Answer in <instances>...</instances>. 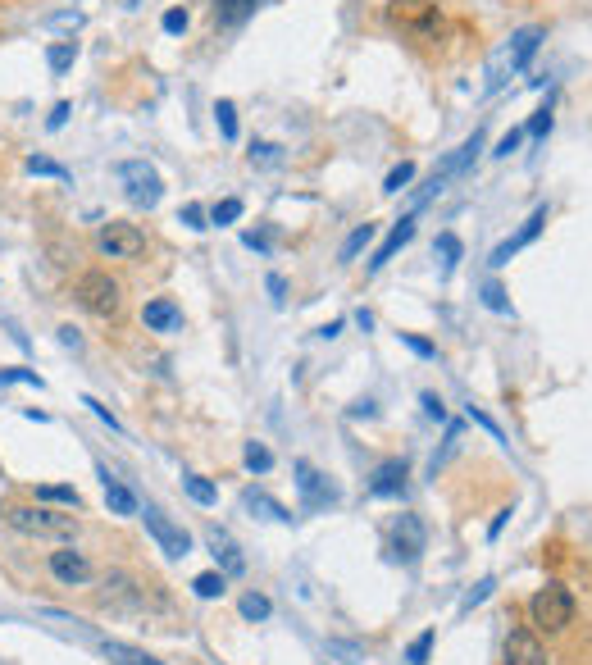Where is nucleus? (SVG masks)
I'll return each mask as SVG.
<instances>
[{"mask_svg":"<svg viewBox=\"0 0 592 665\" xmlns=\"http://www.w3.org/2000/svg\"><path fill=\"white\" fill-rule=\"evenodd\" d=\"M60 342H64V347H73V351H78V347H82V338H78V333H73V328H69V324H64V328H60Z\"/></svg>","mask_w":592,"mask_h":665,"instance_id":"nucleus-52","label":"nucleus"},{"mask_svg":"<svg viewBox=\"0 0 592 665\" xmlns=\"http://www.w3.org/2000/svg\"><path fill=\"white\" fill-rule=\"evenodd\" d=\"M73 301L96 319H119L123 315V283L110 278L105 269H87V274H78V283H73Z\"/></svg>","mask_w":592,"mask_h":665,"instance_id":"nucleus-2","label":"nucleus"},{"mask_svg":"<svg viewBox=\"0 0 592 665\" xmlns=\"http://www.w3.org/2000/svg\"><path fill=\"white\" fill-rule=\"evenodd\" d=\"M178 224L201 233V228H210V210H205V205H183V210H178Z\"/></svg>","mask_w":592,"mask_h":665,"instance_id":"nucleus-35","label":"nucleus"},{"mask_svg":"<svg viewBox=\"0 0 592 665\" xmlns=\"http://www.w3.org/2000/svg\"><path fill=\"white\" fill-rule=\"evenodd\" d=\"M374 233H378V224H360L356 233H351L347 242H342V251H337V260H342V265H351V260H356L360 251H365V246L374 242Z\"/></svg>","mask_w":592,"mask_h":665,"instance_id":"nucleus-23","label":"nucleus"},{"mask_svg":"<svg viewBox=\"0 0 592 665\" xmlns=\"http://www.w3.org/2000/svg\"><path fill=\"white\" fill-rule=\"evenodd\" d=\"M296 488H301L306 511H328V506H337V497H342V492H337L310 461H296Z\"/></svg>","mask_w":592,"mask_h":665,"instance_id":"nucleus-10","label":"nucleus"},{"mask_svg":"<svg viewBox=\"0 0 592 665\" xmlns=\"http://www.w3.org/2000/svg\"><path fill=\"white\" fill-rule=\"evenodd\" d=\"M5 383H28V388H41V374L37 369H0V388Z\"/></svg>","mask_w":592,"mask_h":665,"instance_id":"nucleus-38","label":"nucleus"},{"mask_svg":"<svg viewBox=\"0 0 592 665\" xmlns=\"http://www.w3.org/2000/svg\"><path fill=\"white\" fill-rule=\"evenodd\" d=\"M119 5H123V10H142L146 0H119Z\"/></svg>","mask_w":592,"mask_h":665,"instance_id":"nucleus-54","label":"nucleus"},{"mask_svg":"<svg viewBox=\"0 0 592 665\" xmlns=\"http://www.w3.org/2000/svg\"><path fill=\"white\" fill-rule=\"evenodd\" d=\"M483 306L497 310V315H506V310H511V301H506V292H501L497 283H483Z\"/></svg>","mask_w":592,"mask_h":665,"instance_id":"nucleus-40","label":"nucleus"},{"mask_svg":"<svg viewBox=\"0 0 592 665\" xmlns=\"http://www.w3.org/2000/svg\"><path fill=\"white\" fill-rule=\"evenodd\" d=\"M32 178H60V183H69V169L55 160H46V155H28V164H23Z\"/></svg>","mask_w":592,"mask_h":665,"instance_id":"nucleus-28","label":"nucleus"},{"mask_svg":"<svg viewBox=\"0 0 592 665\" xmlns=\"http://www.w3.org/2000/svg\"><path fill=\"white\" fill-rule=\"evenodd\" d=\"M406 479H410V470H406V461H383L374 470V479H369V497H401L406 492Z\"/></svg>","mask_w":592,"mask_h":665,"instance_id":"nucleus-15","label":"nucleus"},{"mask_svg":"<svg viewBox=\"0 0 592 665\" xmlns=\"http://www.w3.org/2000/svg\"><path fill=\"white\" fill-rule=\"evenodd\" d=\"M142 520H146V533H151L155 543H160V552H164V556L183 561V556L192 552V533H187L183 524H174L169 515H160V511H151V506H146Z\"/></svg>","mask_w":592,"mask_h":665,"instance_id":"nucleus-8","label":"nucleus"},{"mask_svg":"<svg viewBox=\"0 0 592 665\" xmlns=\"http://www.w3.org/2000/svg\"><path fill=\"white\" fill-rule=\"evenodd\" d=\"M388 23L401 32H433L438 28V5L433 0H388Z\"/></svg>","mask_w":592,"mask_h":665,"instance_id":"nucleus-9","label":"nucleus"},{"mask_svg":"<svg viewBox=\"0 0 592 665\" xmlns=\"http://www.w3.org/2000/svg\"><path fill=\"white\" fill-rule=\"evenodd\" d=\"M101 606H110V611H142L146 606V588L137 584L128 570H114L101 579Z\"/></svg>","mask_w":592,"mask_h":665,"instance_id":"nucleus-7","label":"nucleus"},{"mask_svg":"<svg viewBox=\"0 0 592 665\" xmlns=\"http://www.w3.org/2000/svg\"><path fill=\"white\" fill-rule=\"evenodd\" d=\"M242 461H246V470H251V474H269V470H274V451H269L265 442H246Z\"/></svg>","mask_w":592,"mask_h":665,"instance_id":"nucleus-27","label":"nucleus"},{"mask_svg":"<svg viewBox=\"0 0 592 665\" xmlns=\"http://www.w3.org/2000/svg\"><path fill=\"white\" fill-rule=\"evenodd\" d=\"M438 256H442V278H451V274H456V265H460V237L456 233L438 237Z\"/></svg>","mask_w":592,"mask_h":665,"instance_id":"nucleus-29","label":"nucleus"},{"mask_svg":"<svg viewBox=\"0 0 592 665\" xmlns=\"http://www.w3.org/2000/svg\"><path fill=\"white\" fill-rule=\"evenodd\" d=\"M260 0H215V19L219 23H242L246 14H256Z\"/></svg>","mask_w":592,"mask_h":665,"instance_id":"nucleus-25","label":"nucleus"},{"mask_svg":"<svg viewBox=\"0 0 592 665\" xmlns=\"http://www.w3.org/2000/svg\"><path fill=\"white\" fill-rule=\"evenodd\" d=\"M419 406H424V415H429V420H447V406H442V397L438 392H424V397H419Z\"/></svg>","mask_w":592,"mask_h":665,"instance_id":"nucleus-43","label":"nucleus"},{"mask_svg":"<svg viewBox=\"0 0 592 665\" xmlns=\"http://www.w3.org/2000/svg\"><path fill=\"white\" fill-rule=\"evenodd\" d=\"M215 123H219V133L233 142V137H237V110H233V101H219L215 105Z\"/></svg>","mask_w":592,"mask_h":665,"instance_id":"nucleus-37","label":"nucleus"},{"mask_svg":"<svg viewBox=\"0 0 592 665\" xmlns=\"http://www.w3.org/2000/svg\"><path fill=\"white\" fill-rule=\"evenodd\" d=\"M96 251H101L105 260H137L146 251V233L137 224L110 219V224L96 228Z\"/></svg>","mask_w":592,"mask_h":665,"instance_id":"nucleus-5","label":"nucleus"},{"mask_svg":"<svg viewBox=\"0 0 592 665\" xmlns=\"http://www.w3.org/2000/svg\"><path fill=\"white\" fill-rule=\"evenodd\" d=\"M492 588H497V584H492V579H479V584H474L470 593H465V602H460V615H465V611H474V606H479L483 597L492 593Z\"/></svg>","mask_w":592,"mask_h":665,"instance_id":"nucleus-42","label":"nucleus"},{"mask_svg":"<svg viewBox=\"0 0 592 665\" xmlns=\"http://www.w3.org/2000/svg\"><path fill=\"white\" fill-rule=\"evenodd\" d=\"M410 237H415V215H406L401 224H392V233L383 237V246H378V251H374V260H369V274H378V269L388 265V260L397 256V251L410 242Z\"/></svg>","mask_w":592,"mask_h":665,"instance_id":"nucleus-18","label":"nucleus"},{"mask_svg":"<svg viewBox=\"0 0 592 665\" xmlns=\"http://www.w3.org/2000/svg\"><path fill=\"white\" fill-rule=\"evenodd\" d=\"M69 114H73V105L69 101H55V110H51V119H46V128H64V123H69Z\"/></svg>","mask_w":592,"mask_h":665,"instance_id":"nucleus-48","label":"nucleus"},{"mask_svg":"<svg viewBox=\"0 0 592 665\" xmlns=\"http://www.w3.org/2000/svg\"><path fill=\"white\" fill-rule=\"evenodd\" d=\"M96 474H101V488H105V506H110L114 515H142V506H137V497H133V488H128V483H119L110 470H105V465Z\"/></svg>","mask_w":592,"mask_h":665,"instance_id":"nucleus-17","label":"nucleus"},{"mask_svg":"<svg viewBox=\"0 0 592 665\" xmlns=\"http://www.w3.org/2000/svg\"><path fill=\"white\" fill-rule=\"evenodd\" d=\"M401 342H406V347L415 351V356H424V360H429V356H438V351H433V342H424L419 333H401Z\"/></svg>","mask_w":592,"mask_h":665,"instance_id":"nucleus-46","label":"nucleus"},{"mask_svg":"<svg viewBox=\"0 0 592 665\" xmlns=\"http://www.w3.org/2000/svg\"><path fill=\"white\" fill-rule=\"evenodd\" d=\"M101 652H105V661H119V665H164V661H155V656L137 652V647H128V643H110V638L101 643Z\"/></svg>","mask_w":592,"mask_h":665,"instance_id":"nucleus-21","label":"nucleus"},{"mask_svg":"<svg viewBox=\"0 0 592 665\" xmlns=\"http://www.w3.org/2000/svg\"><path fill=\"white\" fill-rule=\"evenodd\" d=\"M470 420H474V424H479V429H488V433H492V438H497V442H506V433H501V424H497V420H492V415H483V410H479V406H470Z\"/></svg>","mask_w":592,"mask_h":665,"instance_id":"nucleus-44","label":"nucleus"},{"mask_svg":"<svg viewBox=\"0 0 592 665\" xmlns=\"http://www.w3.org/2000/svg\"><path fill=\"white\" fill-rule=\"evenodd\" d=\"M73 60H78V41H55L51 51H46V64H51L55 78H60V73H69Z\"/></svg>","mask_w":592,"mask_h":665,"instance_id":"nucleus-26","label":"nucleus"},{"mask_svg":"<svg viewBox=\"0 0 592 665\" xmlns=\"http://www.w3.org/2000/svg\"><path fill=\"white\" fill-rule=\"evenodd\" d=\"M410 178H415V164H410V160H401L397 169H392V174H388V183H383V192H388V196H397L401 187H410Z\"/></svg>","mask_w":592,"mask_h":665,"instance_id":"nucleus-36","label":"nucleus"},{"mask_svg":"<svg viewBox=\"0 0 592 665\" xmlns=\"http://www.w3.org/2000/svg\"><path fill=\"white\" fill-rule=\"evenodd\" d=\"M237 219H242V201H237V196H228V201H219L215 210H210V224H219V228L237 224Z\"/></svg>","mask_w":592,"mask_h":665,"instance_id":"nucleus-33","label":"nucleus"},{"mask_svg":"<svg viewBox=\"0 0 592 665\" xmlns=\"http://www.w3.org/2000/svg\"><path fill=\"white\" fill-rule=\"evenodd\" d=\"M524 133H529V137H547V133H552V101H547V105H542L538 114H533V119H529V128H524Z\"/></svg>","mask_w":592,"mask_h":665,"instance_id":"nucleus-39","label":"nucleus"},{"mask_svg":"<svg viewBox=\"0 0 592 665\" xmlns=\"http://www.w3.org/2000/svg\"><path fill=\"white\" fill-rule=\"evenodd\" d=\"M529 620L542 629V634H561V629H570V620H574L570 588H561V584L538 588V593H533V602H529Z\"/></svg>","mask_w":592,"mask_h":665,"instance_id":"nucleus-3","label":"nucleus"},{"mask_svg":"<svg viewBox=\"0 0 592 665\" xmlns=\"http://www.w3.org/2000/svg\"><path fill=\"white\" fill-rule=\"evenodd\" d=\"M142 324L151 328V333H174V328H183V310L169 297H155L142 306Z\"/></svg>","mask_w":592,"mask_h":665,"instance_id":"nucleus-16","label":"nucleus"},{"mask_svg":"<svg viewBox=\"0 0 592 665\" xmlns=\"http://www.w3.org/2000/svg\"><path fill=\"white\" fill-rule=\"evenodd\" d=\"M501 665H547V647L529 629H511L506 647H501Z\"/></svg>","mask_w":592,"mask_h":665,"instance_id":"nucleus-12","label":"nucleus"},{"mask_svg":"<svg viewBox=\"0 0 592 665\" xmlns=\"http://www.w3.org/2000/svg\"><path fill=\"white\" fill-rule=\"evenodd\" d=\"M0 520L10 524L14 533H23V538H46V543H73L82 529L73 511H55V506H41V502L5 506Z\"/></svg>","mask_w":592,"mask_h":665,"instance_id":"nucleus-1","label":"nucleus"},{"mask_svg":"<svg viewBox=\"0 0 592 665\" xmlns=\"http://www.w3.org/2000/svg\"><path fill=\"white\" fill-rule=\"evenodd\" d=\"M433 638H438V634H433V629H424V634H419L415 643L406 647V661H410V665H429V656H433Z\"/></svg>","mask_w":592,"mask_h":665,"instance_id":"nucleus-32","label":"nucleus"},{"mask_svg":"<svg viewBox=\"0 0 592 665\" xmlns=\"http://www.w3.org/2000/svg\"><path fill=\"white\" fill-rule=\"evenodd\" d=\"M337 333H342V319H333V324L319 328V338H337Z\"/></svg>","mask_w":592,"mask_h":665,"instance_id":"nucleus-53","label":"nucleus"},{"mask_svg":"<svg viewBox=\"0 0 592 665\" xmlns=\"http://www.w3.org/2000/svg\"><path fill=\"white\" fill-rule=\"evenodd\" d=\"M192 593H196V597H205V602H215V597H224V593H228V574H224V570H205V574H196V579H192Z\"/></svg>","mask_w":592,"mask_h":665,"instance_id":"nucleus-22","label":"nucleus"},{"mask_svg":"<svg viewBox=\"0 0 592 665\" xmlns=\"http://www.w3.org/2000/svg\"><path fill=\"white\" fill-rule=\"evenodd\" d=\"M160 28L174 32V37H178V32H187V10H169V14L160 19Z\"/></svg>","mask_w":592,"mask_h":665,"instance_id":"nucleus-47","label":"nucleus"},{"mask_svg":"<svg viewBox=\"0 0 592 665\" xmlns=\"http://www.w3.org/2000/svg\"><path fill=\"white\" fill-rule=\"evenodd\" d=\"M265 287H269V297L278 301V306H283V292H287V283H283V274H269L265 278Z\"/></svg>","mask_w":592,"mask_h":665,"instance_id":"nucleus-50","label":"nucleus"},{"mask_svg":"<svg viewBox=\"0 0 592 665\" xmlns=\"http://www.w3.org/2000/svg\"><path fill=\"white\" fill-rule=\"evenodd\" d=\"M46 570H51V579H55V584H64V588H87V584L96 579V570H92V561H87V552H78L73 543L55 547V552L46 556Z\"/></svg>","mask_w":592,"mask_h":665,"instance_id":"nucleus-6","label":"nucleus"},{"mask_svg":"<svg viewBox=\"0 0 592 665\" xmlns=\"http://www.w3.org/2000/svg\"><path fill=\"white\" fill-rule=\"evenodd\" d=\"M82 406L92 410V415H96V420H101V424H110L114 433H123V424L114 420V410H110V406H101V401H96V397H82Z\"/></svg>","mask_w":592,"mask_h":665,"instance_id":"nucleus-41","label":"nucleus"},{"mask_svg":"<svg viewBox=\"0 0 592 665\" xmlns=\"http://www.w3.org/2000/svg\"><path fill=\"white\" fill-rule=\"evenodd\" d=\"M424 543H429V533H424L419 515H397V524H392V556L406 561V565H415L419 552H424Z\"/></svg>","mask_w":592,"mask_h":665,"instance_id":"nucleus-11","label":"nucleus"},{"mask_svg":"<svg viewBox=\"0 0 592 665\" xmlns=\"http://www.w3.org/2000/svg\"><path fill=\"white\" fill-rule=\"evenodd\" d=\"M242 242L251 246V251H269V237H265V233H246Z\"/></svg>","mask_w":592,"mask_h":665,"instance_id":"nucleus-51","label":"nucleus"},{"mask_svg":"<svg viewBox=\"0 0 592 665\" xmlns=\"http://www.w3.org/2000/svg\"><path fill=\"white\" fill-rule=\"evenodd\" d=\"M183 492L192 497L196 506H215V502H219V488H215L210 479H201V474H187V479H183Z\"/></svg>","mask_w":592,"mask_h":665,"instance_id":"nucleus-24","label":"nucleus"},{"mask_svg":"<svg viewBox=\"0 0 592 665\" xmlns=\"http://www.w3.org/2000/svg\"><path fill=\"white\" fill-rule=\"evenodd\" d=\"M511 73H515V69H511V55L497 51V55H492V64H488V92H497V87L511 78Z\"/></svg>","mask_w":592,"mask_h":665,"instance_id":"nucleus-34","label":"nucleus"},{"mask_svg":"<svg viewBox=\"0 0 592 665\" xmlns=\"http://www.w3.org/2000/svg\"><path fill=\"white\" fill-rule=\"evenodd\" d=\"M205 547L215 552V561H219V570H224V574H242L246 570V556H242V547L233 543V533H228V529H215V524H210V529H205Z\"/></svg>","mask_w":592,"mask_h":665,"instance_id":"nucleus-14","label":"nucleus"},{"mask_svg":"<svg viewBox=\"0 0 592 665\" xmlns=\"http://www.w3.org/2000/svg\"><path fill=\"white\" fill-rule=\"evenodd\" d=\"M542 37H547V32H542L538 23H533V28H520V32H515V37H511V46H506V55H511V69H515V73H520L524 64H529L533 55H538Z\"/></svg>","mask_w":592,"mask_h":665,"instance_id":"nucleus-19","label":"nucleus"},{"mask_svg":"<svg viewBox=\"0 0 592 665\" xmlns=\"http://www.w3.org/2000/svg\"><path fill=\"white\" fill-rule=\"evenodd\" d=\"M242 502H246V506H251V511H265V515H269V520H283V524H287V520H292V515H287V511H283V506H278V502H269L265 492H256V488H246V492H242Z\"/></svg>","mask_w":592,"mask_h":665,"instance_id":"nucleus-30","label":"nucleus"},{"mask_svg":"<svg viewBox=\"0 0 592 665\" xmlns=\"http://www.w3.org/2000/svg\"><path fill=\"white\" fill-rule=\"evenodd\" d=\"M251 160H265V164H274V160H278V146H269V142H256V146H251Z\"/></svg>","mask_w":592,"mask_h":665,"instance_id":"nucleus-49","label":"nucleus"},{"mask_svg":"<svg viewBox=\"0 0 592 665\" xmlns=\"http://www.w3.org/2000/svg\"><path fill=\"white\" fill-rule=\"evenodd\" d=\"M237 611H242L246 620H269V615H274V602H269L265 593H246L242 602H237Z\"/></svg>","mask_w":592,"mask_h":665,"instance_id":"nucleus-31","label":"nucleus"},{"mask_svg":"<svg viewBox=\"0 0 592 665\" xmlns=\"http://www.w3.org/2000/svg\"><path fill=\"white\" fill-rule=\"evenodd\" d=\"M542 228H547V205H538V210H533V215L520 224V233H515V237H506V242H501L497 251H492V265L501 269L506 260L515 256V251H524L529 242H538V233H542Z\"/></svg>","mask_w":592,"mask_h":665,"instance_id":"nucleus-13","label":"nucleus"},{"mask_svg":"<svg viewBox=\"0 0 592 665\" xmlns=\"http://www.w3.org/2000/svg\"><path fill=\"white\" fill-rule=\"evenodd\" d=\"M37 502H41V506H64V511H82L78 488H64V483H41V488H37Z\"/></svg>","mask_w":592,"mask_h":665,"instance_id":"nucleus-20","label":"nucleus"},{"mask_svg":"<svg viewBox=\"0 0 592 665\" xmlns=\"http://www.w3.org/2000/svg\"><path fill=\"white\" fill-rule=\"evenodd\" d=\"M520 142H524V133H520V128H511V133L497 142V151H492V155H497V160H506L511 151H520Z\"/></svg>","mask_w":592,"mask_h":665,"instance_id":"nucleus-45","label":"nucleus"},{"mask_svg":"<svg viewBox=\"0 0 592 665\" xmlns=\"http://www.w3.org/2000/svg\"><path fill=\"white\" fill-rule=\"evenodd\" d=\"M119 183H123V192H128V201H133L137 210H155L160 196H164L160 174H155L146 160H123L119 164Z\"/></svg>","mask_w":592,"mask_h":665,"instance_id":"nucleus-4","label":"nucleus"}]
</instances>
